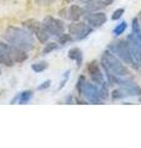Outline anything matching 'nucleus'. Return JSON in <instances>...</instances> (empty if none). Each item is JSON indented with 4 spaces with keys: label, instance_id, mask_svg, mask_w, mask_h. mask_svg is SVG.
I'll return each instance as SVG.
<instances>
[{
    "label": "nucleus",
    "instance_id": "10",
    "mask_svg": "<svg viewBox=\"0 0 141 148\" xmlns=\"http://www.w3.org/2000/svg\"><path fill=\"white\" fill-rule=\"evenodd\" d=\"M10 43L0 42V64H4L6 67H12L15 64L10 54Z\"/></svg>",
    "mask_w": 141,
    "mask_h": 148
},
{
    "label": "nucleus",
    "instance_id": "21",
    "mask_svg": "<svg viewBox=\"0 0 141 148\" xmlns=\"http://www.w3.org/2000/svg\"><path fill=\"white\" fill-rule=\"evenodd\" d=\"M86 82H87V79H86V77H84V75H81V77L78 78V82H77L76 89H77V91H78L79 96H82V91H83L84 85H86Z\"/></svg>",
    "mask_w": 141,
    "mask_h": 148
},
{
    "label": "nucleus",
    "instance_id": "4",
    "mask_svg": "<svg viewBox=\"0 0 141 148\" xmlns=\"http://www.w3.org/2000/svg\"><path fill=\"white\" fill-rule=\"evenodd\" d=\"M93 27L83 21H72V24L68 25V31L72 35L73 41H82L87 38L93 32Z\"/></svg>",
    "mask_w": 141,
    "mask_h": 148
},
{
    "label": "nucleus",
    "instance_id": "2",
    "mask_svg": "<svg viewBox=\"0 0 141 148\" xmlns=\"http://www.w3.org/2000/svg\"><path fill=\"white\" fill-rule=\"evenodd\" d=\"M100 66L104 69L106 75L114 77H128L130 74L129 68L124 66L123 61L119 59L114 53L106 49L100 57Z\"/></svg>",
    "mask_w": 141,
    "mask_h": 148
},
{
    "label": "nucleus",
    "instance_id": "16",
    "mask_svg": "<svg viewBox=\"0 0 141 148\" xmlns=\"http://www.w3.org/2000/svg\"><path fill=\"white\" fill-rule=\"evenodd\" d=\"M47 68H48V62H46V61H40V62L31 64V69L35 73H42V72H45Z\"/></svg>",
    "mask_w": 141,
    "mask_h": 148
},
{
    "label": "nucleus",
    "instance_id": "5",
    "mask_svg": "<svg viewBox=\"0 0 141 148\" xmlns=\"http://www.w3.org/2000/svg\"><path fill=\"white\" fill-rule=\"evenodd\" d=\"M82 96L89 104H102L104 101L100 94V88L95 83L86 82V85H84L82 91Z\"/></svg>",
    "mask_w": 141,
    "mask_h": 148
},
{
    "label": "nucleus",
    "instance_id": "13",
    "mask_svg": "<svg viewBox=\"0 0 141 148\" xmlns=\"http://www.w3.org/2000/svg\"><path fill=\"white\" fill-rule=\"evenodd\" d=\"M68 58L76 62L77 67L79 68L83 63V52L79 47H72L68 51Z\"/></svg>",
    "mask_w": 141,
    "mask_h": 148
},
{
    "label": "nucleus",
    "instance_id": "11",
    "mask_svg": "<svg viewBox=\"0 0 141 148\" xmlns=\"http://www.w3.org/2000/svg\"><path fill=\"white\" fill-rule=\"evenodd\" d=\"M26 52H27V51L17 48V47H15V46H12V45L10 47V54H11V58H12L14 63H22V62H25L26 59L29 58V56H27Z\"/></svg>",
    "mask_w": 141,
    "mask_h": 148
},
{
    "label": "nucleus",
    "instance_id": "6",
    "mask_svg": "<svg viewBox=\"0 0 141 148\" xmlns=\"http://www.w3.org/2000/svg\"><path fill=\"white\" fill-rule=\"evenodd\" d=\"M41 24L51 36L58 37L59 35H62L66 30L64 22L61 20V18H56L53 16H46Z\"/></svg>",
    "mask_w": 141,
    "mask_h": 148
},
{
    "label": "nucleus",
    "instance_id": "9",
    "mask_svg": "<svg viewBox=\"0 0 141 148\" xmlns=\"http://www.w3.org/2000/svg\"><path fill=\"white\" fill-rule=\"evenodd\" d=\"M131 27H133V31H131V34L128 36V41H129V43L138 46L141 49V25H140L139 17L133 18Z\"/></svg>",
    "mask_w": 141,
    "mask_h": 148
},
{
    "label": "nucleus",
    "instance_id": "3",
    "mask_svg": "<svg viewBox=\"0 0 141 148\" xmlns=\"http://www.w3.org/2000/svg\"><path fill=\"white\" fill-rule=\"evenodd\" d=\"M108 49L111 53H114L119 59L123 61V63L133 66V57H131V49L128 38L126 40H116L108 46Z\"/></svg>",
    "mask_w": 141,
    "mask_h": 148
},
{
    "label": "nucleus",
    "instance_id": "20",
    "mask_svg": "<svg viewBox=\"0 0 141 148\" xmlns=\"http://www.w3.org/2000/svg\"><path fill=\"white\" fill-rule=\"evenodd\" d=\"M57 40H58L59 45H67L68 42H72L73 37H72V35H70V34H64V32H63L62 35H59L57 37Z\"/></svg>",
    "mask_w": 141,
    "mask_h": 148
},
{
    "label": "nucleus",
    "instance_id": "14",
    "mask_svg": "<svg viewBox=\"0 0 141 148\" xmlns=\"http://www.w3.org/2000/svg\"><path fill=\"white\" fill-rule=\"evenodd\" d=\"M22 26H24V29L29 30L31 34L35 35L36 32L41 29L42 24H41V22H39L37 20H35V18H29V20H25L22 22Z\"/></svg>",
    "mask_w": 141,
    "mask_h": 148
},
{
    "label": "nucleus",
    "instance_id": "23",
    "mask_svg": "<svg viewBox=\"0 0 141 148\" xmlns=\"http://www.w3.org/2000/svg\"><path fill=\"white\" fill-rule=\"evenodd\" d=\"M69 74H70V71H67V72L63 74V78H62V80H61V83H59V85H58V88H57V90L63 89V86L66 85V83H67L68 79H69Z\"/></svg>",
    "mask_w": 141,
    "mask_h": 148
},
{
    "label": "nucleus",
    "instance_id": "29",
    "mask_svg": "<svg viewBox=\"0 0 141 148\" xmlns=\"http://www.w3.org/2000/svg\"><path fill=\"white\" fill-rule=\"evenodd\" d=\"M139 100H140V103H141V96H140V99H139Z\"/></svg>",
    "mask_w": 141,
    "mask_h": 148
},
{
    "label": "nucleus",
    "instance_id": "26",
    "mask_svg": "<svg viewBox=\"0 0 141 148\" xmlns=\"http://www.w3.org/2000/svg\"><path fill=\"white\" fill-rule=\"evenodd\" d=\"M58 15L62 18H68V9H62V10H59Z\"/></svg>",
    "mask_w": 141,
    "mask_h": 148
},
{
    "label": "nucleus",
    "instance_id": "1",
    "mask_svg": "<svg viewBox=\"0 0 141 148\" xmlns=\"http://www.w3.org/2000/svg\"><path fill=\"white\" fill-rule=\"evenodd\" d=\"M4 40L8 43L15 46L17 48H21L24 51H29L34 48L35 46L34 34H31L26 29H20V27H15V26H9L5 30Z\"/></svg>",
    "mask_w": 141,
    "mask_h": 148
},
{
    "label": "nucleus",
    "instance_id": "18",
    "mask_svg": "<svg viewBox=\"0 0 141 148\" xmlns=\"http://www.w3.org/2000/svg\"><path fill=\"white\" fill-rule=\"evenodd\" d=\"M126 27H128V22H126V21H121L120 24H118L114 27V30H113V35H114L115 37L123 35L124 32L126 31Z\"/></svg>",
    "mask_w": 141,
    "mask_h": 148
},
{
    "label": "nucleus",
    "instance_id": "17",
    "mask_svg": "<svg viewBox=\"0 0 141 148\" xmlns=\"http://www.w3.org/2000/svg\"><path fill=\"white\" fill-rule=\"evenodd\" d=\"M34 96V91L31 90H25L19 94V104H27Z\"/></svg>",
    "mask_w": 141,
    "mask_h": 148
},
{
    "label": "nucleus",
    "instance_id": "24",
    "mask_svg": "<svg viewBox=\"0 0 141 148\" xmlns=\"http://www.w3.org/2000/svg\"><path fill=\"white\" fill-rule=\"evenodd\" d=\"M39 6H50L56 1V0H34Z\"/></svg>",
    "mask_w": 141,
    "mask_h": 148
},
{
    "label": "nucleus",
    "instance_id": "25",
    "mask_svg": "<svg viewBox=\"0 0 141 148\" xmlns=\"http://www.w3.org/2000/svg\"><path fill=\"white\" fill-rule=\"evenodd\" d=\"M50 86H51V80H45L41 85L37 86V90H45V89H47V88H50Z\"/></svg>",
    "mask_w": 141,
    "mask_h": 148
},
{
    "label": "nucleus",
    "instance_id": "27",
    "mask_svg": "<svg viewBox=\"0 0 141 148\" xmlns=\"http://www.w3.org/2000/svg\"><path fill=\"white\" fill-rule=\"evenodd\" d=\"M92 1H94V0H79V3H82V4H88Z\"/></svg>",
    "mask_w": 141,
    "mask_h": 148
},
{
    "label": "nucleus",
    "instance_id": "28",
    "mask_svg": "<svg viewBox=\"0 0 141 148\" xmlns=\"http://www.w3.org/2000/svg\"><path fill=\"white\" fill-rule=\"evenodd\" d=\"M66 1H68V3H70V1H72V0H66Z\"/></svg>",
    "mask_w": 141,
    "mask_h": 148
},
{
    "label": "nucleus",
    "instance_id": "22",
    "mask_svg": "<svg viewBox=\"0 0 141 148\" xmlns=\"http://www.w3.org/2000/svg\"><path fill=\"white\" fill-rule=\"evenodd\" d=\"M124 12H125V9L124 8H118L116 10L113 12V15H111V20H119V18L124 15Z\"/></svg>",
    "mask_w": 141,
    "mask_h": 148
},
{
    "label": "nucleus",
    "instance_id": "12",
    "mask_svg": "<svg viewBox=\"0 0 141 148\" xmlns=\"http://www.w3.org/2000/svg\"><path fill=\"white\" fill-rule=\"evenodd\" d=\"M84 15V9L79 5H70L68 8V20L70 21H79V18Z\"/></svg>",
    "mask_w": 141,
    "mask_h": 148
},
{
    "label": "nucleus",
    "instance_id": "30",
    "mask_svg": "<svg viewBox=\"0 0 141 148\" xmlns=\"http://www.w3.org/2000/svg\"><path fill=\"white\" fill-rule=\"evenodd\" d=\"M0 74H1V69H0Z\"/></svg>",
    "mask_w": 141,
    "mask_h": 148
},
{
    "label": "nucleus",
    "instance_id": "7",
    "mask_svg": "<svg viewBox=\"0 0 141 148\" xmlns=\"http://www.w3.org/2000/svg\"><path fill=\"white\" fill-rule=\"evenodd\" d=\"M84 20L93 29H98V27H102L105 24L108 17H106V14L103 11H92V12L84 14Z\"/></svg>",
    "mask_w": 141,
    "mask_h": 148
},
{
    "label": "nucleus",
    "instance_id": "19",
    "mask_svg": "<svg viewBox=\"0 0 141 148\" xmlns=\"http://www.w3.org/2000/svg\"><path fill=\"white\" fill-rule=\"evenodd\" d=\"M58 49V43L57 42H47L45 43V47H44V51H42V54H48L53 51Z\"/></svg>",
    "mask_w": 141,
    "mask_h": 148
},
{
    "label": "nucleus",
    "instance_id": "15",
    "mask_svg": "<svg viewBox=\"0 0 141 148\" xmlns=\"http://www.w3.org/2000/svg\"><path fill=\"white\" fill-rule=\"evenodd\" d=\"M34 36L36 37L37 40H39V42L42 43V45H45V43L48 42V40H50V37H51V35L47 32V30L45 29L44 26H41V29L37 31Z\"/></svg>",
    "mask_w": 141,
    "mask_h": 148
},
{
    "label": "nucleus",
    "instance_id": "8",
    "mask_svg": "<svg viewBox=\"0 0 141 148\" xmlns=\"http://www.w3.org/2000/svg\"><path fill=\"white\" fill-rule=\"evenodd\" d=\"M87 71H88V74L91 77V79L93 83L95 84L100 85L103 83L105 82V78H104V74H103V71L99 66V63L97 61H92L91 63L87 66Z\"/></svg>",
    "mask_w": 141,
    "mask_h": 148
}]
</instances>
